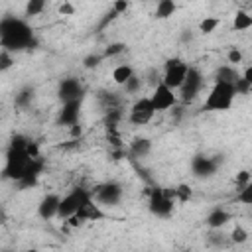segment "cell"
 Listing matches in <instances>:
<instances>
[{
	"instance_id": "42",
	"label": "cell",
	"mask_w": 252,
	"mask_h": 252,
	"mask_svg": "<svg viewBox=\"0 0 252 252\" xmlns=\"http://www.w3.org/2000/svg\"><path fill=\"white\" fill-rule=\"evenodd\" d=\"M242 77H244V79H246V81H248V83L252 85V65H248V67L244 69V73H242Z\"/></svg>"
},
{
	"instance_id": "1",
	"label": "cell",
	"mask_w": 252,
	"mask_h": 252,
	"mask_svg": "<svg viewBox=\"0 0 252 252\" xmlns=\"http://www.w3.org/2000/svg\"><path fill=\"white\" fill-rule=\"evenodd\" d=\"M35 43L32 28L14 16H4L0 20V45L6 51H18L32 47Z\"/></svg>"
},
{
	"instance_id": "39",
	"label": "cell",
	"mask_w": 252,
	"mask_h": 252,
	"mask_svg": "<svg viewBox=\"0 0 252 252\" xmlns=\"http://www.w3.org/2000/svg\"><path fill=\"white\" fill-rule=\"evenodd\" d=\"M69 132H71V138H73V140H79L81 134H83V128H81V124L77 122V124H73V126L69 128Z\"/></svg>"
},
{
	"instance_id": "28",
	"label": "cell",
	"mask_w": 252,
	"mask_h": 252,
	"mask_svg": "<svg viewBox=\"0 0 252 252\" xmlns=\"http://www.w3.org/2000/svg\"><path fill=\"white\" fill-rule=\"evenodd\" d=\"M236 201L242 203V205H250V207H252V181H250L246 187H242V189L238 191Z\"/></svg>"
},
{
	"instance_id": "15",
	"label": "cell",
	"mask_w": 252,
	"mask_h": 252,
	"mask_svg": "<svg viewBox=\"0 0 252 252\" xmlns=\"http://www.w3.org/2000/svg\"><path fill=\"white\" fill-rule=\"evenodd\" d=\"M228 220H230V213L224 211L222 207H215V209L207 215V226H209L211 230H220Z\"/></svg>"
},
{
	"instance_id": "11",
	"label": "cell",
	"mask_w": 252,
	"mask_h": 252,
	"mask_svg": "<svg viewBox=\"0 0 252 252\" xmlns=\"http://www.w3.org/2000/svg\"><path fill=\"white\" fill-rule=\"evenodd\" d=\"M187 71H189V65L181 59L175 67H171V69H167V71H163V77H161V83L165 85V87H169L171 91H175V89H181L183 87V83H185V79H187Z\"/></svg>"
},
{
	"instance_id": "6",
	"label": "cell",
	"mask_w": 252,
	"mask_h": 252,
	"mask_svg": "<svg viewBox=\"0 0 252 252\" xmlns=\"http://www.w3.org/2000/svg\"><path fill=\"white\" fill-rule=\"evenodd\" d=\"M203 85H205V79H203L201 71H199L197 67H189L187 79H185L183 87L179 89V100H181V102H191V100L201 93Z\"/></svg>"
},
{
	"instance_id": "8",
	"label": "cell",
	"mask_w": 252,
	"mask_h": 252,
	"mask_svg": "<svg viewBox=\"0 0 252 252\" xmlns=\"http://www.w3.org/2000/svg\"><path fill=\"white\" fill-rule=\"evenodd\" d=\"M150 98H152V104H154V110H156V112L169 110V108L177 106V102H179V96H177L169 87H165L163 83H159V85L154 89V93H152Z\"/></svg>"
},
{
	"instance_id": "13",
	"label": "cell",
	"mask_w": 252,
	"mask_h": 252,
	"mask_svg": "<svg viewBox=\"0 0 252 252\" xmlns=\"http://www.w3.org/2000/svg\"><path fill=\"white\" fill-rule=\"evenodd\" d=\"M59 203H61V197H59V195H55V193H47V195L39 201V205H37V215H39L43 220L57 219Z\"/></svg>"
},
{
	"instance_id": "21",
	"label": "cell",
	"mask_w": 252,
	"mask_h": 252,
	"mask_svg": "<svg viewBox=\"0 0 252 252\" xmlns=\"http://www.w3.org/2000/svg\"><path fill=\"white\" fill-rule=\"evenodd\" d=\"M98 100L102 104L104 110H112V108H120V98L116 96V93H108V91H100L98 93Z\"/></svg>"
},
{
	"instance_id": "44",
	"label": "cell",
	"mask_w": 252,
	"mask_h": 252,
	"mask_svg": "<svg viewBox=\"0 0 252 252\" xmlns=\"http://www.w3.org/2000/svg\"><path fill=\"white\" fill-rule=\"evenodd\" d=\"M26 252H39V250H35V248H30V250H26Z\"/></svg>"
},
{
	"instance_id": "34",
	"label": "cell",
	"mask_w": 252,
	"mask_h": 252,
	"mask_svg": "<svg viewBox=\"0 0 252 252\" xmlns=\"http://www.w3.org/2000/svg\"><path fill=\"white\" fill-rule=\"evenodd\" d=\"M226 59H228V63H232V65H238V63H242V51H240L238 47H232V49H228V53H226Z\"/></svg>"
},
{
	"instance_id": "25",
	"label": "cell",
	"mask_w": 252,
	"mask_h": 252,
	"mask_svg": "<svg viewBox=\"0 0 252 252\" xmlns=\"http://www.w3.org/2000/svg\"><path fill=\"white\" fill-rule=\"evenodd\" d=\"M102 61H104L102 53H89V55L83 57V67L85 69H96Z\"/></svg>"
},
{
	"instance_id": "12",
	"label": "cell",
	"mask_w": 252,
	"mask_h": 252,
	"mask_svg": "<svg viewBox=\"0 0 252 252\" xmlns=\"http://www.w3.org/2000/svg\"><path fill=\"white\" fill-rule=\"evenodd\" d=\"M81 104L83 100H73V102H65L59 110V116H57V122L61 126H73L79 122V114H81Z\"/></svg>"
},
{
	"instance_id": "3",
	"label": "cell",
	"mask_w": 252,
	"mask_h": 252,
	"mask_svg": "<svg viewBox=\"0 0 252 252\" xmlns=\"http://www.w3.org/2000/svg\"><path fill=\"white\" fill-rule=\"evenodd\" d=\"M93 197V193L89 189H83V187H75L71 193H67L65 197H61V203H59V211H57V219L59 220H67L71 219L73 215H77L81 203L85 199Z\"/></svg>"
},
{
	"instance_id": "9",
	"label": "cell",
	"mask_w": 252,
	"mask_h": 252,
	"mask_svg": "<svg viewBox=\"0 0 252 252\" xmlns=\"http://www.w3.org/2000/svg\"><path fill=\"white\" fill-rule=\"evenodd\" d=\"M220 161L222 159H219V158H209L205 154H197L191 159V171L195 177H211L217 173Z\"/></svg>"
},
{
	"instance_id": "2",
	"label": "cell",
	"mask_w": 252,
	"mask_h": 252,
	"mask_svg": "<svg viewBox=\"0 0 252 252\" xmlns=\"http://www.w3.org/2000/svg\"><path fill=\"white\" fill-rule=\"evenodd\" d=\"M234 85H226V83H215L203 102L205 110H228L234 102Z\"/></svg>"
},
{
	"instance_id": "29",
	"label": "cell",
	"mask_w": 252,
	"mask_h": 252,
	"mask_svg": "<svg viewBox=\"0 0 252 252\" xmlns=\"http://www.w3.org/2000/svg\"><path fill=\"white\" fill-rule=\"evenodd\" d=\"M220 24V20L219 18H205V20H201V24H199V30L203 32V33H213L215 30H217V26Z\"/></svg>"
},
{
	"instance_id": "19",
	"label": "cell",
	"mask_w": 252,
	"mask_h": 252,
	"mask_svg": "<svg viewBox=\"0 0 252 252\" xmlns=\"http://www.w3.org/2000/svg\"><path fill=\"white\" fill-rule=\"evenodd\" d=\"M132 75H134V69H132L130 65H126V63L116 65V67L112 69V81H114L116 85H124Z\"/></svg>"
},
{
	"instance_id": "22",
	"label": "cell",
	"mask_w": 252,
	"mask_h": 252,
	"mask_svg": "<svg viewBox=\"0 0 252 252\" xmlns=\"http://www.w3.org/2000/svg\"><path fill=\"white\" fill-rule=\"evenodd\" d=\"M228 240H230L232 244H244V242L248 240V232H246V228H244V226H240V224H236V226L230 230Z\"/></svg>"
},
{
	"instance_id": "35",
	"label": "cell",
	"mask_w": 252,
	"mask_h": 252,
	"mask_svg": "<svg viewBox=\"0 0 252 252\" xmlns=\"http://www.w3.org/2000/svg\"><path fill=\"white\" fill-rule=\"evenodd\" d=\"M209 242L215 244V246H222V244H224V234H222V230H211V232H209Z\"/></svg>"
},
{
	"instance_id": "24",
	"label": "cell",
	"mask_w": 252,
	"mask_h": 252,
	"mask_svg": "<svg viewBox=\"0 0 252 252\" xmlns=\"http://www.w3.org/2000/svg\"><path fill=\"white\" fill-rule=\"evenodd\" d=\"M124 49H126V45H124L122 41H112V43H108V45L104 47L102 57H104V59H108V57H116V55L124 53Z\"/></svg>"
},
{
	"instance_id": "20",
	"label": "cell",
	"mask_w": 252,
	"mask_h": 252,
	"mask_svg": "<svg viewBox=\"0 0 252 252\" xmlns=\"http://www.w3.org/2000/svg\"><path fill=\"white\" fill-rule=\"evenodd\" d=\"M175 10H177L175 2H171V0H159L158 6H156V18L158 20H165V18L173 16Z\"/></svg>"
},
{
	"instance_id": "23",
	"label": "cell",
	"mask_w": 252,
	"mask_h": 252,
	"mask_svg": "<svg viewBox=\"0 0 252 252\" xmlns=\"http://www.w3.org/2000/svg\"><path fill=\"white\" fill-rule=\"evenodd\" d=\"M142 85H144V81L138 77V75H132L122 87H124V91H126V94H136V93H140L142 91Z\"/></svg>"
},
{
	"instance_id": "38",
	"label": "cell",
	"mask_w": 252,
	"mask_h": 252,
	"mask_svg": "<svg viewBox=\"0 0 252 252\" xmlns=\"http://www.w3.org/2000/svg\"><path fill=\"white\" fill-rule=\"evenodd\" d=\"M59 14H63V16H73V14H75V6H73L71 2H63V4L59 6Z\"/></svg>"
},
{
	"instance_id": "36",
	"label": "cell",
	"mask_w": 252,
	"mask_h": 252,
	"mask_svg": "<svg viewBox=\"0 0 252 252\" xmlns=\"http://www.w3.org/2000/svg\"><path fill=\"white\" fill-rule=\"evenodd\" d=\"M26 152H28V156H30L32 159H33V158H41V152H39V144H37V142H33V140H30V144H28Z\"/></svg>"
},
{
	"instance_id": "18",
	"label": "cell",
	"mask_w": 252,
	"mask_h": 252,
	"mask_svg": "<svg viewBox=\"0 0 252 252\" xmlns=\"http://www.w3.org/2000/svg\"><path fill=\"white\" fill-rule=\"evenodd\" d=\"M232 28L236 32H244V30H250L252 28V16L246 12V10H236L234 18H232Z\"/></svg>"
},
{
	"instance_id": "16",
	"label": "cell",
	"mask_w": 252,
	"mask_h": 252,
	"mask_svg": "<svg viewBox=\"0 0 252 252\" xmlns=\"http://www.w3.org/2000/svg\"><path fill=\"white\" fill-rule=\"evenodd\" d=\"M240 79V73L232 67V65H220L215 71V83H226V85H234Z\"/></svg>"
},
{
	"instance_id": "33",
	"label": "cell",
	"mask_w": 252,
	"mask_h": 252,
	"mask_svg": "<svg viewBox=\"0 0 252 252\" xmlns=\"http://www.w3.org/2000/svg\"><path fill=\"white\" fill-rule=\"evenodd\" d=\"M12 65H14V59H12L10 51L2 49V51H0V71H8Z\"/></svg>"
},
{
	"instance_id": "32",
	"label": "cell",
	"mask_w": 252,
	"mask_h": 252,
	"mask_svg": "<svg viewBox=\"0 0 252 252\" xmlns=\"http://www.w3.org/2000/svg\"><path fill=\"white\" fill-rule=\"evenodd\" d=\"M250 181H252V175H250V171H246V169L238 171V173H236V177H234V183L238 185V189L246 187V185H248Z\"/></svg>"
},
{
	"instance_id": "4",
	"label": "cell",
	"mask_w": 252,
	"mask_h": 252,
	"mask_svg": "<svg viewBox=\"0 0 252 252\" xmlns=\"http://www.w3.org/2000/svg\"><path fill=\"white\" fill-rule=\"evenodd\" d=\"M91 193H93V199H94L96 203L108 205V207H116V205L122 201V197H124V189H122V185L116 183V181L100 183V185H96Z\"/></svg>"
},
{
	"instance_id": "14",
	"label": "cell",
	"mask_w": 252,
	"mask_h": 252,
	"mask_svg": "<svg viewBox=\"0 0 252 252\" xmlns=\"http://www.w3.org/2000/svg\"><path fill=\"white\" fill-rule=\"evenodd\" d=\"M77 215H79L85 222H87V220H102V219H106V215L102 213L100 205H98L93 197H89V199H85V201L81 203Z\"/></svg>"
},
{
	"instance_id": "5",
	"label": "cell",
	"mask_w": 252,
	"mask_h": 252,
	"mask_svg": "<svg viewBox=\"0 0 252 252\" xmlns=\"http://www.w3.org/2000/svg\"><path fill=\"white\" fill-rule=\"evenodd\" d=\"M173 203L171 199H167L163 195V187H152V195L148 199V209L154 217H159V219H167L171 217L173 213Z\"/></svg>"
},
{
	"instance_id": "30",
	"label": "cell",
	"mask_w": 252,
	"mask_h": 252,
	"mask_svg": "<svg viewBox=\"0 0 252 252\" xmlns=\"http://www.w3.org/2000/svg\"><path fill=\"white\" fill-rule=\"evenodd\" d=\"M175 193H177V201H179V203H187V201L191 199V195H193L191 187L185 185V183H179V185L175 187Z\"/></svg>"
},
{
	"instance_id": "17",
	"label": "cell",
	"mask_w": 252,
	"mask_h": 252,
	"mask_svg": "<svg viewBox=\"0 0 252 252\" xmlns=\"http://www.w3.org/2000/svg\"><path fill=\"white\" fill-rule=\"evenodd\" d=\"M130 154L136 156V158H146L150 152H152V140L150 138H142V136H136L132 138L130 142Z\"/></svg>"
},
{
	"instance_id": "40",
	"label": "cell",
	"mask_w": 252,
	"mask_h": 252,
	"mask_svg": "<svg viewBox=\"0 0 252 252\" xmlns=\"http://www.w3.org/2000/svg\"><path fill=\"white\" fill-rule=\"evenodd\" d=\"M65 222H67L69 226H81V224H83L85 220H83V219H81L79 215H73V217H71V219H67Z\"/></svg>"
},
{
	"instance_id": "26",
	"label": "cell",
	"mask_w": 252,
	"mask_h": 252,
	"mask_svg": "<svg viewBox=\"0 0 252 252\" xmlns=\"http://www.w3.org/2000/svg\"><path fill=\"white\" fill-rule=\"evenodd\" d=\"M32 98H33V89L26 87L16 94V106H28L32 102Z\"/></svg>"
},
{
	"instance_id": "43",
	"label": "cell",
	"mask_w": 252,
	"mask_h": 252,
	"mask_svg": "<svg viewBox=\"0 0 252 252\" xmlns=\"http://www.w3.org/2000/svg\"><path fill=\"white\" fill-rule=\"evenodd\" d=\"M187 39H191V33L185 32V33H183V41H187Z\"/></svg>"
},
{
	"instance_id": "41",
	"label": "cell",
	"mask_w": 252,
	"mask_h": 252,
	"mask_svg": "<svg viewBox=\"0 0 252 252\" xmlns=\"http://www.w3.org/2000/svg\"><path fill=\"white\" fill-rule=\"evenodd\" d=\"M179 61H181L179 57H169V59L165 61V65H163V71H167V69H171V67H175V65H177Z\"/></svg>"
},
{
	"instance_id": "10",
	"label": "cell",
	"mask_w": 252,
	"mask_h": 252,
	"mask_svg": "<svg viewBox=\"0 0 252 252\" xmlns=\"http://www.w3.org/2000/svg\"><path fill=\"white\" fill-rule=\"evenodd\" d=\"M57 94L61 98V102H73V100H83V85L77 77H67L59 83Z\"/></svg>"
},
{
	"instance_id": "37",
	"label": "cell",
	"mask_w": 252,
	"mask_h": 252,
	"mask_svg": "<svg viewBox=\"0 0 252 252\" xmlns=\"http://www.w3.org/2000/svg\"><path fill=\"white\" fill-rule=\"evenodd\" d=\"M128 6H130V4H128L126 0H116V2L112 4V10H114V12L120 16L122 12H126V10H128Z\"/></svg>"
},
{
	"instance_id": "27",
	"label": "cell",
	"mask_w": 252,
	"mask_h": 252,
	"mask_svg": "<svg viewBox=\"0 0 252 252\" xmlns=\"http://www.w3.org/2000/svg\"><path fill=\"white\" fill-rule=\"evenodd\" d=\"M43 8H45L43 0H30L26 4V16H37V14L43 12Z\"/></svg>"
},
{
	"instance_id": "7",
	"label": "cell",
	"mask_w": 252,
	"mask_h": 252,
	"mask_svg": "<svg viewBox=\"0 0 252 252\" xmlns=\"http://www.w3.org/2000/svg\"><path fill=\"white\" fill-rule=\"evenodd\" d=\"M154 114H156V110H154L152 98H150V96H140V98L132 104L128 120H130L134 126H146V124L154 118Z\"/></svg>"
},
{
	"instance_id": "31",
	"label": "cell",
	"mask_w": 252,
	"mask_h": 252,
	"mask_svg": "<svg viewBox=\"0 0 252 252\" xmlns=\"http://www.w3.org/2000/svg\"><path fill=\"white\" fill-rule=\"evenodd\" d=\"M234 93L236 94H252V85L240 75V79L234 83Z\"/></svg>"
}]
</instances>
